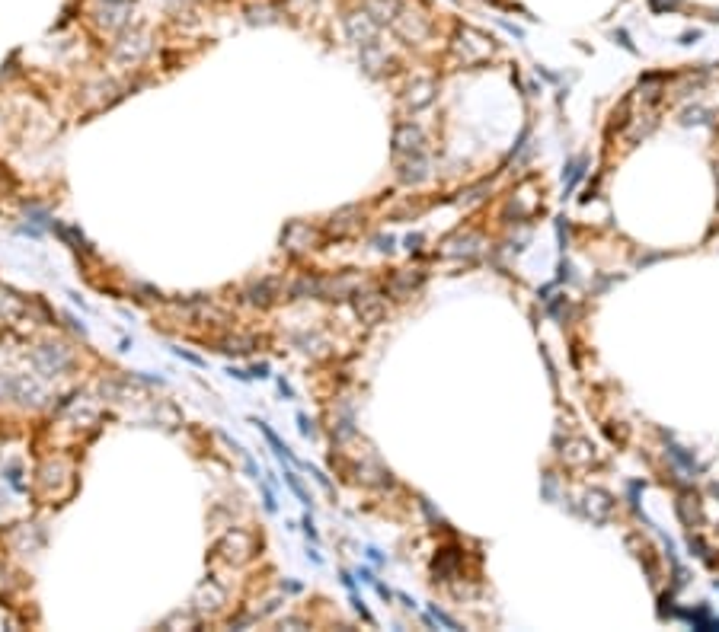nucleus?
I'll return each mask as SVG.
<instances>
[{"instance_id": "obj_1", "label": "nucleus", "mask_w": 719, "mask_h": 632, "mask_svg": "<svg viewBox=\"0 0 719 632\" xmlns=\"http://www.w3.org/2000/svg\"><path fill=\"white\" fill-rule=\"evenodd\" d=\"M128 19H131V7H128V0H99V7L93 10V23L99 26L103 32H109V35H115V32L125 29Z\"/></svg>"}, {"instance_id": "obj_2", "label": "nucleus", "mask_w": 719, "mask_h": 632, "mask_svg": "<svg viewBox=\"0 0 719 632\" xmlns=\"http://www.w3.org/2000/svg\"><path fill=\"white\" fill-rule=\"evenodd\" d=\"M214 553L221 556V559L234 562V565H240V562H246L256 553V540L250 537V533H243V530H230V533L221 537V543L214 546Z\"/></svg>"}, {"instance_id": "obj_3", "label": "nucleus", "mask_w": 719, "mask_h": 632, "mask_svg": "<svg viewBox=\"0 0 719 632\" xmlns=\"http://www.w3.org/2000/svg\"><path fill=\"white\" fill-rule=\"evenodd\" d=\"M316 243H320V233H316L307 221H291L282 230V246H285L288 253H307Z\"/></svg>"}, {"instance_id": "obj_4", "label": "nucleus", "mask_w": 719, "mask_h": 632, "mask_svg": "<svg viewBox=\"0 0 719 632\" xmlns=\"http://www.w3.org/2000/svg\"><path fill=\"white\" fill-rule=\"evenodd\" d=\"M224 601H227V594H224V588L218 585V581H202V585L195 588V597H192V604H195V613H218V610L224 607Z\"/></svg>"}, {"instance_id": "obj_5", "label": "nucleus", "mask_w": 719, "mask_h": 632, "mask_svg": "<svg viewBox=\"0 0 719 632\" xmlns=\"http://www.w3.org/2000/svg\"><path fill=\"white\" fill-rule=\"evenodd\" d=\"M282 294H285L282 281H275V278H266V281H256V285L246 288L243 297H246V303H253V307H269V303H275Z\"/></svg>"}, {"instance_id": "obj_6", "label": "nucleus", "mask_w": 719, "mask_h": 632, "mask_svg": "<svg viewBox=\"0 0 719 632\" xmlns=\"http://www.w3.org/2000/svg\"><path fill=\"white\" fill-rule=\"evenodd\" d=\"M35 364H39L45 374H61L64 367H71V355H67V348H61V345H42L39 351H35Z\"/></svg>"}, {"instance_id": "obj_7", "label": "nucleus", "mask_w": 719, "mask_h": 632, "mask_svg": "<svg viewBox=\"0 0 719 632\" xmlns=\"http://www.w3.org/2000/svg\"><path fill=\"white\" fill-rule=\"evenodd\" d=\"M346 32H348V39L358 42V45H371L374 32H378V23L362 10V13L346 16Z\"/></svg>"}, {"instance_id": "obj_8", "label": "nucleus", "mask_w": 719, "mask_h": 632, "mask_svg": "<svg viewBox=\"0 0 719 632\" xmlns=\"http://www.w3.org/2000/svg\"><path fill=\"white\" fill-rule=\"evenodd\" d=\"M29 396H39V390L32 387L26 377H10V374H0V399H19V403H32Z\"/></svg>"}, {"instance_id": "obj_9", "label": "nucleus", "mask_w": 719, "mask_h": 632, "mask_svg": "<svg viewBox=\"0 0 719 632\" xmlns=\"http://www.w3.org/2000/svg\"><path fill=\"white\" fill-rule=\"evenodd\" d=\"M55 233L64 240V243H71L74 253L93 256V246H90V240L83 237V230H80V227H64V224H58V221H55Z\"/></svg>"}, {"instance_id": "obj_10", "label": "nucleus", "mask_w": 719, "mask_h": 632, "mask_svg": "<svg viewBox=\"0 0 719 632\" xmlns=\"http://www.w3.org/2000/svg\"><path fill=\"white\" fill-rule=\"evenodd\" d=\"M214 345H218V351H224V355H237L240 358V355H250L259 342H256L253 335H227V339H218Z\"/></svg>"}, {"instance_id": "obj_11", "label": "nucleus", "mask_w": 719, "mask_h": 632, "mask_svg": "<svg viewBox=\"0 0 719 632\" xmlns=\"http://www.w3.org/2000/svg\"><path fill=\"white\" fill-rule=\"evenodd\" d=\"M362 10L371 16L374 23H387V19L396 16L400 3H396V0H362Z\"/></svg>"}, {"instance_id": "obj_12", "label": "nucleus", "mask_w": 719, "mask_h": 632, "mask_svg": "<svg viewBox=\"0 0 719 632\" xmlns=\"http://www.w3.org/2000/svg\"><path fill=\"white\" fill-rule=\"evenodd\" d=\"M253 425H259V431H262V438H266V441H269V447L272 451H275V457L278 460H288V463H294V454H291V447H288L285 441H282V438L275 435V431H272L269 425H266V422H259V419H253Z\"/></svg>"}, {"instance_id": "obj_13", "label": "nucleus", "mask_w": 719, "mask_h": 632, "mask_svg": "<svg viewBox=\"0 0 719 632\" xmlns=\"http://www.w3.org/2000/svg\"><path fill=\"white\" fill-rule=\"evenodd\" d=\"M147 39L144 35H131V39H122L119 45H115V55L119 58H131V61H138V58H144V51H147Z\"/></svg>"}, {"instance_id": "obj_14", "label": "nucleus", "mask_w": 719, "mask_h": 632, "mask_svg": "<svg viewBox=\"0 0 719 632\" xmlns=\"http://www.w3.org/2000/svg\"><path fill=\"white\" fill-rule=\"evenodd\" d=\"M26 214L32 217V224H39L42 230H55V217L45 211V208H39V205H29L26 208Z\"/></svg>"}, {"instance_id": "obj_15", "label": "nucleus", "mask_w": 719, "mask_h": 632, "mask_svg": "<svg viewBox=\"0 0 719 632\" xmlns=\"http://www.w3.org/2000/svg\"><path fill=\"white\" fill-rule=\"evenodd\" d=\"M285 482H288V485H291V492H294V495H298V501H300V505H304V508H310V495H307V492H304V485H300V479H298V476L291 473V469H285Z\"/></svg>"}, {"instance_id": "obj_16", "label": "nucleus", "mask_w": 719, "mask_h": 632, "mask_svg": "<svg viewBox=\"0 0 719 632\" xmlns=\"http://www.w3.org/2000/svg\"><path fill=\"white\" fill-rule=\"evenodd\" d=\"M246 13H250V23H272V19H275L269 7H250Z\"/></svg>"}, {"instance_id": "obj_17", "label": "nucleus", "mask_w": 719, "mask_h": 632, "mask_svg": "<svg viewBox=\"0 0 719 632\" xmlns=\"http://www.w3.org/2000/svg\"><path fill=\"white\" fill-rule=\"evenodd\" d=\"M298 428H300V435L304 438H316V428H314V422L304 415V412H298Z\"/></svg>"}, {"instance_id": "obj_18", "label": "nucleus", "mask_w": 719, "mask_h": 632, "mask_svg": "<svg viewBox=\"0 0 719 632\" xmlns=\"http://www.w3.org/2000/svg\"><path fill=\"white\" fill-rule=\"evenodd\" d=\"M262 501H266V511L275 514L278 511V501H275V492L269 489V485H262Z\"/></svg>"}, {"instance_id": "obj_19", "label": "nucleus", "mask_w": 719, "mask_h": 632, "mask_svg": "<svg viewBox=\"0 0 719 632\" xmlns=\"http://www.w3.org/2000/svg\"><path fill=\"white\" fill-rule=\"evenodd\" d=\"M227 374H230V377H237L240 383H250V380H253V374L243 371V367H227Z\"/></svg>"}, {"instance_id": "obj_20", "label": "nucleus", "mask_w": 719, "mask_h": 632, "mask_svg": "<svg viewBox=\"0 0 719 632\" xmlns=\"http://www.w3.org/2000/svg\"><path fill=\"white\" fill-rule=\"evenodd\" d=\"M304 533H307V540H314V543H316V537H320V533H316V527H314V517H310V514H304Z\"/></svg>"}, {"instance_id": "obj_21", "label": "nucleus", "mask_w": 719, "mask_h": 632, "mask_svg": "<svg viewBox=\"0 0 719 632\" xmlns=\"http://www.w3.org/2000/svg\"><path fill=\"white\" fill-rule=\"evenodd\" d=\"M278 393L285 396V399H294V390H291V383H288L285 377H278Z\"/></svg>"}, {"instance_id": "obj_22", "label": "nucleus", "mask_w": 719, "mask_h": 632, "mask_svg": "<svg viewBox=\"0 0 719 632\" xmlns=\"http://www.w3.org/2000/svg\"><path fill=\"white\" fill-rule=\"evenodd\" d=\"M7 479H10V485H13V489H23V482H19V469H16V467L7 469Z\"/></svg>"}, {"instance_id": "obj_23", "label": "nucleus", "mask_w": 719, "mask_h": 632, "mask_svg": "<svg viewBox=\"0 0 719 632\" xmlns=\"http://www.w3.org/2000/svg\"><path fill=\"white\" fill-rule=\"evenodd\" d=\"M250 374H253V377H259V380H266V377H269V364H266V361L256 364V367H253Z\"/></svg>"}, {"instance_id": "obj_24", "label": "nucleus", "mask_w": 719, "mask_h": 632, "mask_svg": "<svg viewBox=\"0 0 719 632\" xmlns=\"http://www.w3.org/2000/svg\"><path fill=\"white\" fill-rule=\"evenodd\" d=\"M246 473L253 476V479H259V467H256V460H253V457H246Z\"/></svg>"}, {"instance_id": "obj_25", "label": "nucleus", "mask_w": 719, "mask_h": 632, "mask_svg": "<svg viewBox=\"0 0 719 632\" xmlns=\"http://www.w3.org/2000/svg\"><path fill=\"white\" fill-rule=\"evenodd\" d=\"M176 355H179V358H186V361H192V364H198V367H202V364H205V361H202V358L189 355V351H182V348H176Z\"/></svg>"}]
</instances>
